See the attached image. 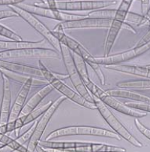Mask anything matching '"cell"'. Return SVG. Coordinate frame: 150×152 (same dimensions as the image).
<instances>
[{"mask_svg":"<svg viewBox=\"0 0 150 152\" xmlns=\"http://www.w3.org/2000/svg\"><path fill=\"white\" fill-rule=\"evenodd\" d=\"M118 1H57L44 0L37 1L33 5L50 9L58 10L60 12L71 11H95L104 9V8L116 5Z\"/></svg>","mask_w":150,"mask_h":152,"instance_id":"1","label":"cell"},{"mask_svg":"<svg viewBox=\"0 0 150 152\" xmlns=\"http://www.w3.org/2000/svg\"><path fill=\"white\" fill-rule=\"evenodd\" d=\"M132 0H123L122 1L120 7L116 9V14L114 19L112 20V23L108 29V32L107 35L104 43V57L110 56V51L116 40L118 35L122 29H125L130 32L136 34L135 29L125 22V18L128 13L129 12V9L132 5Z\"/></svg>","mask_w":150,"mask_h":152,"instance_id":"2","label":"cell"},{"mask_svg":"<svg viewBox=\"0 0 150 152\" xmlns=\"http://www.w3.org/2000/svg\"><path fill=\"white\" fill-rule=\"evenodd\" d=\"M38 65L39 68H40L42 73L44 75V79L47 80V82L51 84L54 89L57 90L64 96L66 97L67 99H70L72 102H75L76 104L82 107H84V108H89V109H92V110L97 109L95 103H92V102H89L86 100L83 97L81 96L77 91H73L66 84H65L61 79H59L55 73L50 71L45 66V65L42 63L41 60H38Z\"/></svg>","mask_w":150,"mask_h":152,"instance_id":"3","label":"cell"},{"mask_svg":"<svg viewBox=\"0 0 150 152\" xmlns=\"http://www.w3.org/2000/svg\"><path fill=\"white\" fill-rule=\"evenodd\" d=\"M77 135H85V136H95L100 137L111 138V139L121 140L122 137L108 129L96 127L92 126H70L62 127L53 130L49 133L45 138V141H50L54 139L68 136H77Z\"/></svg>","mask_w":150,"mask_h":152,"instance_id":"4","label":"cell"},{"mask_svg":"<svg viewBox=\"0 0 150 152\" xmlns=\"http://www.w3.org/2000/svg\"><path fill=\"white\" fill-rule=\"evenodd\" d=\"M85 86L86 87L88 91L92 94V96L97 97L98 99H100L107 107H110L120 113L134 117V118H138V119L147 115L146 112L136 110V109L127 106L125 103L118 101L117 99H115V97L109 95L106 91L99 88V86L96 85L91 80L88 83L85 84Z\"/></svg>","mask_w":150,"mask_h":152,"instance_id":"5","label":"cell"},{"mask_svg":"<svg viewBox=\"0 0 150 152\" xmlns=\"http://www.w3.org/2000/svg\"><path fill=\"white\" fill-rule=\"evenodd\" d=\"M94 99V103H95V106L99 110V113L102 116V118L105 120L107 124L113 129V131L116 133H117L119 136H121L122 139H125L127 142L134 145V147L137 148H142L143 146V143H141L139 140H137L131 133H130L125 127L124 125L118 120L116 117L113 114V112L109 109V108L105 105L104 102L99 99H98L97 97H95L93 96Z\"/></svg>","mask_w":150,"mask_h":152,"instance_id":"6","label":"cell"},{"mask_svg":"<svg viewBox=\"0 0 150 152\" xmlns=\"http://www.w3.org/2000/svg\"><path fill=\"white\" fill-rule=\"evenodd\" d=\"M61 55L62 58L65 66L66 68L68 77L71 79V83L74 85L77 92L86 101L94 103L93 96L88 91L85 84L83 82L81 77L77 69L73 59L72 52L68 48L64 45L61 44Z\"/></svg>","mask_w":150,"mask_h":152,"instance_id":"7","label":"cell"},{"mask_svg":"<svg viewBox=\"0 0 150 152\" xmlns=\"http://www.w3.org/2000/svg\"><path fill=\"white\" fill-rule=\"evenodd\" d=\"M11 8L14 10L19 15V17L24 20L26 23H28L32 27L34 28L38 33H40L44 37V39H47V42L51 45L52 48L60 53V52H61V43L54 36L52 31L50 30L44 23H42L41 21L38 19L34 15L26 12L18 5H13V6L11 7Z\"/></svg>","mask_w":150,"mask_h":152,"instance_id":"8","label":"cell"},{"mask_svg":"<svg viewBox=\"0 0 150 152\" xmlns=\"http://www.w3.org/2000/svg\"><path fill=\"white\" fill-rule=\"evenodd\" d=\"M66 99V97L64 96L59 97L57 100H55L53 102V104L49 108L48 110L42 116H41L40 119L38 121L37 124H36V128L34 129L33 136H32L27 145V152L36 151V148L38 147L42 135L44 133V130H45L46 127L48 125L50 121L51 120L52 117L55 114L56 111L58 109V108L61 105V104L63 102H65Z\"/></svg>","mask_w":150,"mask_h":152,"instance_id":"9","label":"cell"},{"mask_svg":"<svg viewBox=\"0 0 150 152\" xmlns=\"http://www.w3.org/2000/svg\"><path fill=\"white\" fill-rule=\"evenodd\" d=\"M51 31L54 36L58 39L61 44L68 48L72 53L82 57L88 65L90 66L92 63H95V57L80 42L65 34L60 23H58L57 26Z\"/></svg>","mask_w":150,"mask_h":152,"instance_id":"10","label":"cell"},{"mask_svg":"<svg viewBox=\"0 0 150 152\" xmlns=\"http://www.w3.org/2000/svg\"><path fill=\"white\" fill-rule=\"evenodd\" d=\"M41 58L44 59H59L60 53L53 48H30L21 49V50H3L0 52L1 60L6 59L23 58Z\"/></svg>","mask_w":150,"mask_h":152,"instance_id":"11","label":"cell"},{"mask_svg":"<svg viewBox=\"0 0 150 152\" xmlns=\"http://www.w3.org/2000/svg\"><path fill=\"white\" fill-rule=\"evenodd\" d=\"M17 5L26 12L34 15H38V16L44 17V18L54 19L59 21H62V22L78 20L83 19V18L88 17L87 15H75V14H71L68 13V12H60L58 10L50 9L48 8H42V7L35 6L33 5H27V4L24 3H21Z\"/></svg>","mask_w":150,"mask_h":152,"instance_id":"12","label":"cell"},{"mask_svg":"<svg viewBox=\"0 0 150 152\" xmlns=\"http://www.w3.org/2000/svg\"><path fill=\"white\" fill-rule=\"evenodd\" d=\"M149 50H150V42L142 47L133 48L132 49H130L127 51L116 53L114 55H110L108 57H95V62L100 66L103 65L104 66L119 65L123 62L128 61L137 57H140L144 53L148 51Z\"/></svg>","mask_w":150,"mask_h":152,"instance_id":"13","label":"cell"},{"mask_svg":"<svg viewBox=\"0 0 150 152\" xmlns=\"http://www.w3.org/2000/svg\"><path fill=\"white\" fill-rule=\"evenodd\" d=\"M43 84H48V82H47V80H44V81L38 79L35 80L33 77H31L26 83H24L22 85L17 96L16 99H15L13 105H12V109H11L9 121L8 122L14 121L17 120L20 117V115L21 112L23 110V107L26 105V98H27L28 95H29V93L30 91L32 86H38Z\"/></svg>","mask_w":150,"mask_h":152,"instance_id":"14","label":"cell"},{"mask_svg":"<svg viewBox=\"0 0 150 152\" xmlns=\"http://www.w3.org/2000/svg\"><path fill=\"white\" fill-rule=\"evenodd\" d=\"M112 23L111 20L96 19V18H86L81 20L68 22H61L62 29H83V28H107L109 29Z\"/></svg>","mask_w":150,"mask_h":152,"instance_id":"15","label":"cell"},{"mask_svg":"<svg viewBox=\"0 0 150 152\" xmlns=\"http://www.w3.org/2000/svg\"><path fill=\"white\" fill-rule=\"evenodd\" d=\"M3 82V92H2V108L0 116V126L7 124L9 121L10 113L12 109V89L10 79L2 73Z\"/></svg>","mask_w":150,"mask_h":152,"instance_id":"16","label":"cell"},{"mask_svg":"<svg viewBox=\"0 0 150 152\" xmlns=\"http://www.w3.org/2000/svg\"><path fill=\"white\" fill-rule=\"evenodd\" d=\"M51 45L47 42V39H43L38 42H13V41H0V49L1 51L11 50H21V49L30 48H47L50 49Z\"/></svg>","mask_w":150,"mask_h":152,"instance_id":"17","label":"cell"},{"mask_svg":"<svg viewBox=\"0 0 150 152\" xmlns=\"http://www.w3.org/2000/svg\"><path fill=\"white\" fill-rule=\"evenodd\" d=\"M0 66L4 69L18 73V74L23 75L44 78V75L42 73L40 68H36V67L20 64V63L6 61V60H1L0 61Z\"/></svg>","mask_w":150,"mask_h":152,"instance_id":"18","label":"cell"},{"mask_svg":"<svg viewBox=\"0 0 150 152\" xmlns=\"http://www.w3.org/2000/svg\"><path fill=\"white\" fill-rule=\"evenodd\" d=\"M53 87L50 84H45L44 88H42L41 89L39 90L38 92H36V94H35L33 96L31 97L30 99L28 100V102H26L25 106L23 107V110L21 112L20 117L25 116V115H29L30 112H33V110H35L36 108H37L38 105L40 104V102H41L43 99L48 95L49 94L52 92L53 91Z\"/></svg>","mask_w":150,"mask_h":152,"instance_id":"19","label":"cell"},{"mask_svg":"<svg viewBox=\"0 0 150 152\" xmlns=\"http://www.w3.org/2000/svg\"><path fill=\"white\" fill-rule=\"evenodd\" d=\"M109 95L117 98H124L130 100L135 101L136 102H142V103L150 104V97L143 94H139L134 91H128L127 89H110L106 91Z\"/></svg>","mask_w":150,"mask_h":152,"instance_id":"20","label":"cell"},{"mask_svg":"<svg viewBox=\"0 0 150 152\" xmlns=\"http://www.w3.org/2000/svg\"><path fill=\"white\" fill-rule=\"evenodd\" d=\"M36 124L37 122H33L31 124L30 127L26 130L25 133H23L21 136H18L17 138L13 141V142H12L8 145L1 146L0 147V152H14L17 151L18 149L20 147L23 146L25 143L29 142L30 140L31 137L33 136L34 129L36 128Z\"/></svg>","mask_w":150,"mask_h":152,"instance_id":"21","label":"cell"},{"mask_svg":"<svg viewBox=\"0 0 150 152\" xmlns=\"http://www.w3.org/2000/svg\"><path fill=\"white\" fill-rule=\"evenodd\" d=\"M105 68L107 69L113 70V71L134 75H138L143 77V78L150 79V69L146 66L119 64L113 65V66H105Z\"/></svg>","mask_w":150,"mask_h":152,"instance_id":"22","label":"cell"},{"mask_svg":"<svg viewBox=\"0 0 150 152\" xmlns=\"http://www.w3.org/2000/svg\"><path fill=\"white\" fill-rule=\"evenodd\" d=\"M91 142H53V141H41L38 146L44 148H71L89 145Z\"/></svg>","mask_w":150,"mask_h":152,"instance_id":"23","label":"cell"},{"mask_svg":"<svg viewBox=\"0 0 150 152\" xmlns=\"http://www.w3.org/2000/svg\"><path fill=\"white\" fill-rule=\"evenodd\" d=\"M116 86L121 89H150V79L120 81Z\"/></svg>","mask_w":150,"mask_h":152,"instance_id":"24","label":"cell"},{"mask_svg":"<svg viewBox=\"0 0 150 152\" xmlns=\"http://www.w3.org/2000/svg\"><path fill=\"white\" fill-rule=\"evenodd\" d=\"M72 56L75 66H76L77 69H78V72H79L80 75L83 82L84 84H86V83H88L90 81L87 67H86V63L84 61V60L82 57L77 55L75 53H72Z\"/></svg>","mask_w":150,"mask_h":152,"instance_id":"25","label":"cell"},{"mask_svg":"<svg viewBox=\"0 0 150 152\" xmlns=\"http://www.w3.org/2000/svg\"><path fill=\"white\" fill-rule=\"evenodd\" d=\"M116 14V9H100L89 12L87 14L88 18L96 19L111 20L114 19Z\"/></svg>","mask_w":150,"mask_h":152,"instance_id":"26","label":"cell"},{"mask_svg":"<svg viewBox=\"0 0 150 152\" xmlns=\"http://www.w3.org/2000/svg\"><path fill=\"white\" fill-rule=\"evenodd\" d=\"M0 34H1V36L8 38V39H11L13 42H21V41H23V39L21 38V36H20L19 35L15 33L13 30L10 29L9 28L6 27V26H5L2 24H0Z\"/></svg>","mask_w":150,"mask_h":152,"instance_id":"27","label":"cell"},{"mask_svg":"<svg viewBox=\"0 0 150 152\" xmlns=\"http://www.w3.org/2000/svg\"><path fill=\"white\" fill-rule=\"evenodd\" d=\"M144 17L142 15H139V14L134 13V12H129L128 13L127 17L125 18V22L128 23H133L139 25V26H143V23Z\"/></svg>","mask_w":150,"mask_h":152,"instance_id":"28","label":"cell"},{"mask_svg":"<svg viewBox=\"0 0 150 152\" xmlns=\"http://www.w3.org/2000/svg\"><path fill=\"white\" fill-rule=\"evenodd\" d=\"M127 106L136 110H140L144 112H150V104L142 103V102H124Z\"/></svg>","mask_w":150,"mask_h":152,"instance_id":"29","label":"cell"},{"mask_svg":"<svg viewBox=\"0 0 150 152\" xmlns=\"http://www.w3.org/2000/svg\"><path fill=\"white\" fill-rule=\"evenodd\" d=\"M134 124H135L136 127L138 129L139 131L141 132L143 135L145 137H146L147 139H149L150 140V129L149 128L146 127V126H144L142 123H141L140 121H139L138 118H135L134 119Z\"/></svg>","mask_w":150,"mask_h":152,"instance_id":"30","label":"cell"},{"mask_svg":"<svg viewBox=\"0 0 150 152\" xmlns=\"http://www.w3.org/2000/svg\"><path fill=\"white\" fill-rule=\"evenodd\" d=\"M16 17H19V15L12 8L8 10H1L0 11V20L9 18H16Z\"/></svg>","mask_w":150,"mask_h":152,"instance_id":"31","label":"cell"},{"mask_svg":"<svg viewBox=\"0 0 150 152\" xmlns=\"http://www.w3.org/2000/svg\"><path fill=\"white\" fill-rule=\"evenodd\" d=\"M150 42V28L148 30V32L141 38V39L137 42L136 45L134 46V48H140V47H142V46L145 45H146L147 43Z\"/></svg>","mask_w":150,"mask_h":152,"instance_id":"32","label":"cell"},{"mask_svg":"<svg viewBox=\"0 0 150 152\" xmlns=\"http://www.w3.org/2000/svg\"><path fill=\"white\" fill-rule=\"evenodd\" d=\"M15 139L10 137L7 134H0V142H1V146H5V145H8L12 142H13V141Z\"/></svg>","mask_w":150,"mask_h":152,"instance_id":"33","label":"cell"},{"mask_svg":"<svg viewBox=\"0 0 150 152\" xmlns=\"http://www.w3.org/2000/svg\"><path fill=\"white\" fill-rule=\"evenodd\" d=\"M23 0H0V5H17L23 3Z\"/></svg>","mask_w":150,"mask_h":152,"instance_id":"34","label":"cell"},{"mask_svg":"<svg viewBox=\"0 0 150 152\" xmlns=\"http://www.w3.org/2000/svg\"><path fill=\"white\" fill-rule=\"evenodd\" d=\"M141 2V11H142V15L145 16L148 12L150 8V1L149 0H142Z\"/></svg>","mask_w":150,"mask_h":152,"instance_id":"35","label":"cell"},{"mask_svg":"<svg viewBox=\"0 0 150 152\" xmlns=\"http://www.w3.org/2000/svg\"><path fill=\"white\" fill-rule=\"evenodd\" d=\"M144 17V19H143V25H145V24H149V22H150V8L149 9L148 12L146 13V15H145Z\"/></svg>","mask_w":150,"mask_h":152,"instance_id":"36","label":"cell"},{"mask_svg":"<svg viewBox=\"0 0 150 152\" xmlns=\"http://www.w3.org/2000/svg\"><path fill=\"white\" fill-rule=\"evenodd\" d=\"M36 151H37V152H46L45 151L43 150V149H42L40 147V146H38V147L36 148Z\"/></svg>","mask_w":150,"mask_h":152,"instance_id":"37","label":"cell"},{"mask_svg":"<svg viewBox=\"0 0 150 152\" xmlns=\"http://www.w3.org/2000/svg\"><path fill=\"white\" fill-rule=\"evenodd\" d=\"M146 68H148V69H150V65H146Z\"/></svg>","mask_w":150,"mask_h":152,"instance_id":"38","label":"cell"},{"mask_svg":"<svg viewBox=\"0 0 150 152\" xmlns=\"http://www.w3.org/2000/svg\"><path fill=\"white\" fill-rule=\"evenodd\" d=\"M149 26H150V22H149Z\"/></svg>","mask_w":150,"mask_h":152,"instance_id":"39","label":"cell"}]
</instances>
